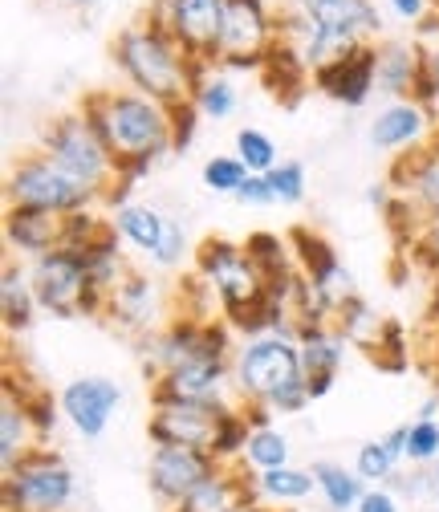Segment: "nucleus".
I'll use <instances>...</instances> for the list:
<instances>
[{
    "instance_id": "f257e3e1",
    "label": "nucleus",
    "mask_w": 439,
    "mask_h": 512,
    "mask_svg": "<svg viewBox=\"0 0 439 512\" xmlns=\"http://www.w3.org/2000/svg\"><path fill=\"white\" fill-rule=\"evenodd\" d=\"M86 122L102 135L106 151L118 163V175L127 187L147 179L159 163L175 155L171 147V106L139 94V90H102L86 94L82 106Z\"/></svg>"
},
{
    "instance_id": "f03ea898",
    "label": "nucleus",
    "mask_w": 439,
    "mask_h": 512,
    "mask_svg": "<svg viewBox=\"0 0 439 512\" xmlns=\"http://www.w3.org/2000/svg\"><path fill=\"white\" fill-rule=\"evenodd\" d=\"M110 57H114V66L118 74L131 82V90L163 102V106H179L187 98H196L200 82L216 70L208 66V61H196V57H187L183 45L155 21H135L127 25L114 45H110Z\"/></svg>"
},
{
    "instance_id": "7ed1b4c3",
    "label": "nucleus",
    "mask_w": 439,
    "mask_h": 512,
    "mask_svg": "<svg viewBox=\"0 0 439 512\" xmlns=\"http://www.w3.org/2000/svg\"><path fill=\"white\" fill-rule=\"evenodd\" d=\"M236 403H261L273 415H297L313 399L305 391L301 346L293 334H257L244 338L232 354Z\"/></svg>"
},
{
    "instance_id": "20e7f679",
    "label": "nucleus",
    "mask_w": 439,
    "mask_h": 512,
    "mask_svg": "<svg viewBox=\"0 0 439 512\" xmlns=\"http://www.w3.org/2000/svg\"><path fill=\"white\" fill-rule=\"evenodd\" d=\"M196 273L216 293L220 317L236 334H244V338L265 334V293H269V281L253 265V256H248L244 244L224 240V236H208L196 248Z\"/></svg>"
},
{
    "instance_id": "39448f33",
    "label": "nucleus",
    "mask_w": 439,
    "mask_h": 512,
    "mask_svg": "<svg viewBox=\"0 0 439 512\" xmlns=\"http://www.w3.org/2000/svg\"><path fill=\"white\" fill-rule=\"evenodd\" d=\"M143 350V374L155 382L179 366L192 362H212V358H232V326L224 317H187V313H171L167 322L139 338Z\"/></svg>"
},
{
    "instance_id": "423d86ee",
    "label": "nucleus",
    "mask_w": 439,
    "mask_h": 512,
    "mask_svg": "<svg viewBox=\"0 0 439 512\" xmlns=\"http://www.w3.org/2000/svg\"><path fill=\"white\" fill-rule=\"evenodd\" d=\"M41 151H45L61 171H70L86 191H94L98 204L122 183L114 155L106 151L102 135L86 122L82 110L57 114V118L45 126V135H41Z\"/></svg>"
},
{
    "instance_id": "0eeeda50",
    "label": "nucleus",
    "mask_w": 439,
    "mask_h": 512,
    "mask_svg": "<svg viewBox=\"0 0 439 512\" xmlns=\"http://www.w3.org/2000/svg\"><path fill=\"white\" fill-rule=\"evenodd\" d=\"M29 281L37 293V305L61 322L74 317H106V297L90 285L86 256L78 248H53L29 265Z\"/></svg>"
},
{
    "instance_id": "6e6552de",
    "label": "nucleus",
    "mask_w": 439,
    "mask_h": 512,
    "mask_svg": "<svg viewBox=\"0 0 439 512\" xmlns=\"http://www.w3.org/2000/svg\"><path fill=\"white\" fill-rule=\"evenodd\" d=\"M74 496L78 480L49 443L33 447L13 472L0 476V508L5 512H70Z\"/></svg>"
},
{
    "instance_id": "1a4fd4ad",
    "label": "nucleus",
    "mask_w": 439,
    "mask_h": 512,
    "mask_svg": "<svg viewBox=\"0 0 439 512\" xmlns=\"http://www.w3.org/2000/svg\"><path fill=\"white\" fill-rule=\"evenodd\" d=\"M5 200H9V208H41V212H57V216H70V212L98 204L94 191H86L70 171H61L41 147L21 155L9 167Z\"/></svg>"
},
{
    "instance_id": "9d476101",
    "label": "nucleus",
    "mask_w": 439,
    "mask_h": 512,
    "mask_svg": "<svg viewBox=\"0 0 439 512\" xmlns=\"http://www.w3.org/2000/svg\"><path fill=\"white\" fill-rule=\"evenodd\" d=\"M277 37L281 29H277V13L269 9V0H224L216 66L261 74L265 53L277 45Z\"/></svg>"
},
{
    "instance_id": "9b49d317",
    "label": "nucleus",
    "mask_w": 439,
    "mask_h": 512,
    "mask_svg": "<svg viewBox=\"0 0 439 512\" xmlns=\"http://www.w3.org/2000/svg\"><path fill=\"white\" fill-rule=\"evenodd\" d=\"M147 21L163 25L187 57L216 66L220 29H224V0H151Z\"/></svg>"
},
{
    "instance_id": "f8f14e48",
    "label": "nucleus",
    "mask_w": 439,
    "mask_h": 512,
    "mask_svg": "<svg viewBox=\"0 0 439 512\" xmlns=\"http://www.w3.org/2000/svg\"><path fill=\"white\" fill-rule=\"evenodd\" d=\"M224 464L204 452V447H151L147 460V484L163 512H171L179 500H187L200 484H208Z\"/></svg>"
},
{
    "instance_id": "ddd939ff",
    "label": "nucleus",
    "mask_w": 439,
    "mask_h": 512,
    "mask_svg": "<svg viewBox=\"0 0 439 512\" xmlns=\"http://www.w3.org/2000/svg\"><path fill=\"white\" fill-rule=\"evenodd\" d=\"M159 403H204V407H232L236 387H232V358H212V362H192L179 366L163 378L151 382V407Z\"/></svg>"
},
{
    "instance_id": "4468645a",
    "label": "nucleus",
    "mask_w": 439,
    "mask_h": 512,
    "mask_svg": "<svg viewBox=\"0 0 439 512\" xmlns=\"http://www.w3.org/2000/svg\"><path fill=\"white\" fill-rule=\"evenodd\" d=\"M57 403H61V419H70V427L82 439H98L110 427L114 411L122 407V387L106 374H86L66 382Z\"/></svg>"
},
{
    "instance_id": "2eb2a0df",
    "label": "nucleus",
    "mask_w": 439,
    "mask_h": 512,
    "mask_svg": "<svg viewBox=\"0 0 439 512\" xmlns=\"http://www.w3.org/2000/svg\"><path fill=\"white\" fill-rule=\"evenodd\" d=\"M167 317L171 313H167V305L159 297V285L147 273H139V269H131L127 277H122L118 289L106 301V322H114L118 330H127L135 338L155 334L167 322Z\"/></svg>"
},
{
    "instance_id": "dca6fc26",
    "label": "nucleus",
    "mask_w": 439,
    "mask_h": 512,
    "mask_svg": "<svg viewBox=\"0 0 439 512\" xmlns=\"http://www.w3.org/2000/svg\"><path fill=\"white\" fill-rule=\"evenodd\" d=\"M313 86L346 110H362L370 94L379 90V57H374V45H358L346 57L330 61V66L313 70Z\"/></svg>"
},
{
    "instance_id": "f3484780",
    "label": "nucleus",
    "mask_w": 439,
    "mask_h": 512,
    "mask_svg": "<svg viewBox=\"0 0 439 512\" xmlns=\"http://www.w3.org/2000/svg\"><path fill=\"white\" fill-rule=\"evenodd\" d=\"M289 248H293L297 273H301L309 285H318L322 293H330L338 305L358 293L350 269L338 261L334 244H330L322 232H313V228H289Z\"/></svg>"
},
{
    "instance_id": "a211bd4d",
    "label": "nucleus",
    "mask_w": 439,
    "mask_h": 512,
    "mask_svg": "<svg viewBox=\"0 0 439 512\" xmlns=\"http://www.w3.org/2000/svg\"><path fill=\"white\" fill-rule=\"evenodd\" d=\"M224 407H204V403H159L151 407L147 435L151 447H212L216 423Z\"/></svg>"
},
{
    "instance_id": "6ab92c4d",
    "label": "nucleus",
    "mask_w": 439,
    "mask_h": 512,
    "mask_svg": "<svg viewBox=\"0 0 439 512\" xmlns=\"http://www.w3.org/2000/svg\"><path fill=\"white\" fill-rule=\"evenodd\" d=\"M297 346H301V366H305V391L309 399H326L338 382V370L346 362V334L334 322L322 326H301L297 330Z\"/></svg>"
},
{
    "instance_id": "aec40b11",
    "label": "nucleus",
    "mask_w": 439,
    "mask_h": 512,
    "mask_svg": "<svg viewBox=\"0 0 439 512\" xmlns=\"http://www.w3.org/2000/svg\"><path fill=\"white\" fill-rule=\"evenodd\" d=\"M435 139V118L415 102V98H399L387 102L370 122V143L379 151H423Z\"/></svg>"
},
{
    "instance_id": "412c9836",
    "label": "nucleus",
    "mask_w": 439,
    "mask_h": 512,
    "mask_svg": "<svg viewBox=\"0 0 439 512\" xmlns=\"http://www.w3.org/2000/svg\"><path fill=\"white\" fill-rule=\"evenodd\" d=\"M25 391L29 387H17V374L9 366L5 374V395H0V476L13 472L33 447H41V431L25 407Z\"/></svg>"
},
{
    "instance_id": "4be33fe9",
    "label": "nucleus",
    "mask_w": 439,
    "mask_h": 512,
    "mask_svg": "<svg viewBox=\"0 0 439 512\" xmlns=\"http://www.w3.org/2000/svg\"><path fill=\"white\" fill-rule=\"evenodd\" d=\"M240 504H265L261 488H257V472L244 468V464H224L208 484H200L171 512H232Z\"/></svg>"
},
{
    "instance_id": "5701e85b",
    "label": "nucleus",
    "mask_w": 439,
    "mask_h": 512,
    "mask_svg": "<svg viewBox=\"0 0 439 512\" xmlns=\"http://www.w3.org/2000/svg\"><path fill=\"white\" fill-rule=\"evenodd\" d=\"M5 244L21 256H45L66 244V216L41 208H5Z\"/></svg>"
},
{
    "instance_id": "b1692460",
    "label": "nucleus",
    "mask_w": 439,
    "mask_h": 512,
    "mask_svg": "<svg viewBox=\"0 0 439 512\" xmlns=\"http://www.w3.org/2000/svg\"><path fill=\"white\" fill-rule=\"evenodd\" d=\"M313 21H318L322 29L338 33V37H350L358 45H374L383 41V13L374 0H318L313 9H305Z\"/></svg>"
},
{
    "instance_id": "393cba45",
    "label": "nucleus",
    "mask_w": 439,
    "mask_h": 512,
    "mask_svg": "<svg viewBox=\"0 0 439 512\" xmlns=\"http://www.w3.org/2000/svg\"><path fill=\"white\" fill-rule=\"evenodd\" d=\"M374 57H379V94H387L391 102L411 98L423 74V45L407 37H383L374 41Z\"/></svg>"
},
{
    "instance_id": "a878e982",
    "label": "nucleus",
    "mask_w": 439,
    "mask_h": 512,
    "mask_svg": "<svg viewBox=\"0 0 439 512\" xmlns=\"http://www.w3.org/2000/svg\"><path fill=\"white\" fill-rule=\"evenodd\" d=\"M110 224H114V232L127 240L131 248L155 256V252L163 248V240H167L171 216H163V212L151 208V204H135V200H131V204H122L118 212H110Z\"/></svg>"
},
{
    "instance_id": "bb28decb",
    "label": "nucleus",
    "mask_w": 439,
    "mask_h": 512,
    "mask_svg": "<svg viewBox=\"0 0 439 512\" xmlns=\"http://www.w3.org/2000/svg\"><path fill=\"white\" fill-rule=\"evenodd\" d=\"M37 293L29 281V269H21L17 261H5L0 269V317H5V330L9 334H25L37 317Z\"/></svg>"
},
{
    "instance_id": "cd10ccee",
    "label": "nucleus",
    "mask_w": 439,
    "mask_h": 512,
    "mask_svg": "<svg viewBox=\"0 0 439 512\" xmlns=\"http://www.w3.org/2000/svg\"><path fill=\"white\" fill-rule=\"evenodd\" d=\"M309 472H313V480H318V496L326 500L330 512H354L362 504L366 488H370L354 468H346L338 460H318Z\"/></svg>"
},
{
    "instance_id": "c85d7f7f",
    "label": "nucleus",
    "mask_w": 439,
    "mask_h": 512,
    "mask_svg": "<svg viewBox=\"0 0 439 512\" xmlns=\"http://www.w3.org/2000/svg\"><path fill=\"white\" fill-rule=\"evenodd\" d=\"M261 78H265V86L281 98H297V90H305L309 82H313V74H309V66L301 61V53H297V45H289L285 37H277V45L265 53V66H261Z\"/></svg>"
},
{
    "instance_id": "c756f323",
    "label": "nucleus",
    "mask_w": 439,
    "mask_h": 512,
    "mask_svg": "<svg viewBox=\"0 0 439 512\" xmlns=\"http://www.w3.org/2000/svg\"><path fill=\"white\" fill-rule=\"evenodd\" d=\"M257 488H261V500H265L269 508H297L301 500H309L313 492H318V480H313L309 468L285 464V468L261 472V476H257Z\"/></svg>"
},
{
    "instance_id": "7c9ffc66",
    "label": "nucleus",
    "mask_w": 439,
    "mask_h": 512,
    "mask_svg": "<svg viewBox=\"0 0 439 512\" xmlns=\"http://www.w3.org/2000/svg\"><path fill=\"white\" fill-rule=\"evenodd\" d=\"M439 13H431L423 25H419V45H423V74H419V82H415V102L439 122Z\"/></svg>"
},
{
    "instance_id": "2f4dec72",
    "label": "nucleus",
    "mask_w": 439,
    "mask_h": 512,
    "mask_svg": "<svg viewBox=\"0 0 439 512\" xmlns=\"http://www.w3.org/2000/svg\"><path fill=\"white\" fill-rule=\"evenodd\" d=\"M293 456V443H289V435L277 427V423H269V427H253V435H248V447H244V468H253L257 476L261 472H273V468H285V464H293L289 460Z\"/></svg>"
},
{
    "instance_id": "473e14b6",
    "label": "nucleus",
    "mask_w": 439,
    "mask_h": 512,
    "mask_svg": "<svg viewBox=\"0 0 439 512\" xmlns=\"http://www.w3.org/2000/svg\"><path fill=\"white\" fill-rule=\"evenodd\" d=\"M248 435H253V423H248V415H244L240 403H232V407L220 411V423H216V435H212L208 452L220 464H240L244 460V447H248Z\"/></svg>"
},
{
    "instance_id": "72a5a7b5",
    "label": "nucleus",
    "mask_w": 439,
    "mask_h": 512,
    "mask_svg": "<svg viewBox=\"0 0 439 512\" xmlns=\"http://www.w3.org/2000/svg\"><path fill=\"white\" fill-rule=\"evenodd\" d=\"M244 248H248V256H253V265L265 273V281L285 277V273H293V269H297V265H293L289 236H277V232H248Z\"/></svg>"
},
{
    "instance_id": "f704fd0d",
    "label": "nucleus",
    "mask_w": 439,
    "mask_h": 512,
    "mask_svg": "<svg viewBox=\"0 0 439 512\" xmlns=\"http://www.w3.org/2000/svg\"><path fill=\"white\" fill-rule=\"evenodd\" d=\"M334 326L346 334V342H350V346H362V350H370V346H374V338H379V330H383V322L374 317L370 301H362L358 293H354V297H346V301L338 305Z\"/></svg>"
},
{
    "instance_id": "c9c22d12",
    "label": "nucleus",
    "mask_w": 439,
    "mask_h": 512,
    "mask_svg": "<svg viewBox=\"0 0 439 512\" xmlns=\"http://www.w3.org/2000/svg\"><path fill=\"white\" fill-rule=\"evenodd\" d=\"M403 460L387 447V439H366L358 452H354V472L370 484V488H379V484H391L399 476Z\"/></svg>"
},
{
    "instance_id": "e433bc0d",
    "label": "nucleus",
    "mask_w": 439,
    "mask_h": 512,
    "mask_svg": "<svg viewBox=\"0 0 439 512\" xmlns=\"http://www.w3.org/2000/svg\"><path fill=\"white\" fill-rule=\"evenodd\" d=\"M248 171L253 175H269L277 163H281V155H277V143L265 135V131H257V126H240L236 131V151H232Z\"/></svg>"
},
{
    "instance_id": "4c0bfd02",
    "label": "nucleus",
    "mask_w": 439,
    "mask_h": 512,
    "mask_svg": "<svg viewBox=\"0 0 439 512\" xmlns=\"http://www.w3.org/2000/svg\"><path fill=\"white\" fill-rule=\"evenodd\" d=\"M196 106H200V114L208 118V122H224V118H232L236 114V86L224 78V74H208L204 82H200V90H196V98H192Z\"/></svg>"
},
{
    "instance_id": "58836bf2",
    "label": "nucleus",
    "mask_w": 439,
    "mask_h": 512,
    "mask_svg": "<svg viewBox=\"0 0 439 512\" xmlns=\"http://www.w3.org/2000/svg\"><path fill=\"white\" fill-rule=\"evenodd\" d=\"M366 354H370V362H374V366L395 370V374L411 366V342H407V334H403V326H399V322H383L379 338H374V346H370Z\"/></svg>"
},
{
    "instance_id": "ea45409f",
    "label": "nucleus",
    "mask_w": 439,
    "mask_h": 512,
    "mask_svg": "<svg viewBox=\"0 0 439 512\" xmlns=\"http://www.w3.org/2000/svg\"><path fill=\"white\" fill-rule=\"evenodd\" d=\"M114 224H110V216L106 212H98V204L94 208H82V212H70L66 216V244L61 248H90L94 240H102L106 232H110Z\"/></svg>"
},
{
    "instance_id": "a19ab883",
    "label": "nucleus",
    "mask_w": 439,
    "mask_h": 512,
    "mask_svg": "<svg viewBox=\"0 0 439 512\" xmlns=\"http://www.w3.org/2000/svg\"><path fill=\"white\" fill-rule=\"evenodd\" d=\"M439 460V419H411L407 423V464L431 468Z\"/></svg>"
},
{
    "instance_id": "79ce46f5",
    "label": "nucleus",
    "mask_w": 439,
    "mask_h": 512,
    "mask_svg": "<svg viewBox=\"0 0 439 512\" xmlns=\"http://www.w3.org/2000/svg\"><path fill=\"white\" fill-rule=\"evenodd\" d=\"M200 175H204V187H208V191H220V196H236V191L244 187V179L253 175V171H248L236 155H212Z\"/></svg>"
},
{
    "instance_id": "37998d69",
    "label": "nucleus",
    "mask_w": 439,
    "mask_h": 512,
    "mask_svg": "<svg viewBox=\"0 0 439 512\" xmlns=\"http://www.w3.org/2000/svg\"><path fill=\"white\" fill-rule=\"evenodd\" d=\"M269 187H273V196L277 204H301L305 200V191H309V175H305V163L301 159H281L273 171H269Z\"/></svg>"
},
{
    "instance_id": "c03bdc74",
    "label": "nucleus",
    "mask_w": 439,
    "mask_h": 512,
    "mask_svg": "<svg viewBox=\"0 0 439 512\" xmlns=\"http://www.w3.org/2000/svg\"><path fill=\"white\" fill-rule=\"evenodd\" d=\"M403 252H407L411 269H423L427 277H431V273H439V216H435V220H427V224L415 232V240H411V244H403Z\"/></svg>"
},
{
    "instance_id": "a18cd8bd",
    "label": "nucleus",
    "mask_w": 439,
    "mask_h": 512,
    "mask_svg": "<svg viewBox=\"0 0 439 512\" xmlns=\"http://www.w3.org/2000/svg\"><path fill=\"white\" fill-rule=\"evenodd\" d=\"M200 106L187 98V102H179V106H171V147H175V155H183L187 147L196 143V126H200Z\"/></svg>"
},
{
    "instance_id": "49530a36",
    "label": "nucleus",
    "mask_w": 439,
    "mask_h": 512,
    "mask_svg": "<svg viewBox=\"0 0 439 512\" xmlns=\"http://www.w3.org/2000/svg\"><path fill=\"white\" fill-rule=\"evenodd\" d=\"M25 407H29L33 423H37L41 439H49V435H53V427H57L61 403H53V395H49V391H37V387H29V391H25Z\"/></svg>"
},
{
    "instance_id": "de8ad7c7",
    "label": "nucleus",
    "mask_w": 439,
    "mask_h": 512,
    "mask_svg": "<svg viewBox=\"0 0 439 512\" xmlns=\"http://www.w3.org/2000/svg\"><path fill=\"white\" fill-rule=\"evenodd\" d=\"M187 256V236H183V224L179 220H171V228H167V240H163V248L151 256V261L159 265V269H175L179 261Z\"/></svg>"
},
{
    "instance_id": "09e8293b",
    "label": "nucleus",
    "mask_w": 439,
    "mask_h": 512,
    "mask_svg": "<svg viewBox=\"0 0 439 512\" xmlns=\"http://www.w3.org/2000/svg\"><path fill=\"white\" fill-rule=\"evenodd\" d=\"M232 200H240V204H248V208H269V204H277L273 187H269V175H248L244 187L236 191Z\"/></svg>"
},
{
    "instance_id": "8fccbe9b",
    "label": "nucleus",
    "mask_w": 439,
    "mask_h": 512,
    "mask_svg": "<svg viewBox=\"0 0 439 512\" xmlns=\"http://www.w3.org/2000/svg\"><path fill=\"white\" fill-rule=\"evenodd\" d=\"M354 512H403V508H399L395 488L379 484V488H366V496H362V504H358Z\"/></svg>"
},
{
    "instance_id": "3c124183",
    "label": "nucleus",
    "mask_w": 439,
    "mask_h": 512,
    "mask_svg": "<svg viewBox=\"0 0 439 512\" xmlns=\"http://www.w3.org/2000/svg\"><path fill=\"white\" fill-rule=\"evenodd\" d=\"M403 496H411V500H419V496H435V476H427L423 468H415V472H407V476H395L391 480Z\"/></svg>"
},
{
    "instance_id": "603ef678",
    "label": "nucleus",
    "mask_w": 439,
    "mask_h": 512,
    "mask_svg": "<svg viewBox=\"0 0 439 512\" xmlns=\"http://www.w3.org/2000/svg\"><path fill=\"white\" fill-rule=\"evenodd\" d=\"M387 9L399 17V21H411V25H423L431 13H435V0H387Z\"/></svg>"
},
{
    "instance_id": "864d4df0",
    "label": "nucleus",
    "mask_w": 439,
    "mask_h": 512,
    "mask_svg": "<svg viewBox=\"0 0 439 512\" xmlns=\"http://www.w3.org/2000/svg\"><path fill=\"white\" fill-rule=\"evenodd\" d=\"M427 326H439V273L427 277Z\"/></svg>"
},
{
    "instance_id": "5fc2aeb1",
    "label": "nucleus",
    "mask_w": 439,
    "mask_h": 512,
    "mask_svg": "<svg viewBox=\"0 0 439 512\" xmlns=\"http://www.w3.org/2000/svg\"><path fill=\"white\" fill-rule=\"evenodd\" d=\"M383 439H387V447H391V452H395V456H399V460L407 464V423H399V427H391V431H387Z\"/></svg>"
},
{
    "instance_id": "6e6d98bb",
    "label": "nucleus",
    "mask_w": 439,
    "mask_h": 512,
    "mask_svg": "<svg viewBox=\"0 0 439 512\" xmlns=\"http://www.w3.org/2000/svg\"><path fill=\"white\" fill-rule=\"evenodd\" d=\"M391 200H395V196H391V187H387V183H379V187H370V204H374V208H387Z\"/></svg>"
},
{
    "instance_id": "4d7b16f0",
    "label": "nucleus",
    "mask_w": 439,
    "mask_h": 512,
    "mask_svg": "<svg viewBox=\"0 0 439 512\" xmlns=\"http://www.w3.org/2000/svg\"><path fill=\"white\" fill-rule=\"evenodd\" d=\"M435 415H439V395H431V399L419 407V415H415V419H435Z\"/></svg>"
},
{
    "instance_id": "13d9d810",
    "label": "nucleus",
    "mask_w": 439,
    "mask_h": 512,
    "mask_svg": "<svg viewBox=\"0 0 439 512\" xmlns=\"http://www.w3.org/2000/svg\"><path fill=\"white\" fill-rule=\"evenodd\" d=\"M232 512H297V508H269V504H240Z\"/></svg>"
},
{
    "instance_id": "bf43d9fd",
    "label": "nucleus",
    "mask_w": 439,
    "mask_h": 512,
    "mask_svg": "<svg viewBox=\"0 0 439 512\" xmlns=\"http://www.w3.org/2000/svg\"><path fill=\"white\" fill-rule=\"evenodd\" d=\"M57 5H66V9H82V13H86V9H98L102 0H57Z\"/></svg>"
},
{
    "instance_id": "052dcab7",
    "label": "nucleus",
    "mask_w": 439,
    "mask_h": 512,
    "mask_svg": "<svg viewBox=\"0 0 439 512\" xmlns=\"http://www.w3.org/2000/svg\"><path fill=\"white\" fill-rule=\"evenodd\" d=\"M285 5H293V9H313L318 0H285Z\"/></svg>"
},
{
    "instance_id": "680f3d73",
    "label": "nucleus",
    "mask_w": 439,
    "mask_h": 512,
    "mask_svg": "<svg viewBox=\"0 0 439 512\" xmlns=\"http://www.w3.org/2000/svg\"><path fill=\"white\" fill-rule=\"evenodd\" d=\"M431 476H435V492H439V460L431 464Z\"/></svg>"
},
{
    "instance_id": "e2e57ef3",
    "label": "nucleus",
    "mask_w": 439,
    "mask_h": 512,
    "mask_svg": "<svg viewBox=\"0 0 439 512\" xmlns=\"http://www.w3.org/2000/svg\"><path fill=\"white\" fill-rule=\"evenodd\" d=\"M435 504H439V492H435Z\"/></svg>"
},
{
    "instance_id": "0e129e2a",
    "label": "nucleus",
    "mask_w": 439,
    "mask_h": 512,
    "mask_svg": "<svg viewBox=\"0 0 439 512\" xmlns=\"http://www.w3.org/2000/svg\"><path fill=\"white\" fill-rule=\"evenodd\" d=\"M435 9H439V0H435Z\"/></svg>"
}]
</instances>
